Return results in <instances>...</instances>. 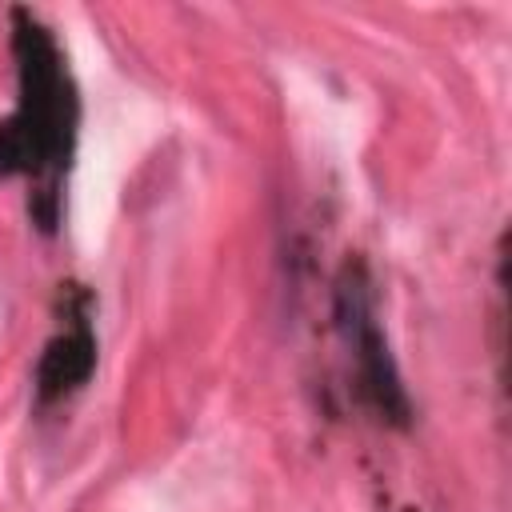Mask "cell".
Here are the masks:
<instances>
[{"label": "cell", "instance_id": "cell-1", "mask_svg": "<svg viewBox=\"0 0 512 512\" xmlns=\"http://www.w3.org/2000/svg\"><path fill=\"white\" fill-rule=\"evenodd\" d=\"M16 108L0 120V176H28L32 220L52 232L60 224V184L76 152L80 100L56 36L28 12L12 8Z\"/></svg>", "mask_w": 512, "mask_h": 512}, {"label": "cell", "instance_id": "cell-2", "mask_svg": "<svg viewBox=\"0 0 512 512\" xmlns=\"http://www.w3.org/2000/svg\"><path fill=\"white\" fill-rule=\"evenodd\" d=\"M332 316L340 328V340L352 356V372H356V388L360 400L396 428H408L412 420V400L404 392L396 356L388 348L380 312H376V288L372 276L364 268V260H344L336 288H332Z\"/></svg>", "mask_w": 512, "mask_h": 512}, {"label": "cell", "instance_id": "cell-3", "mask_svg": "<svg viewBox=\"0 0 512 512\" xmlns=\"http://www.w3.org/2000/svg\"><path fill=\"white\" fill-rule=\"evenodd\" d=\"M96 368V336L88 328V316L76 312L40 352L36 364V392L40 400H60L68 392H76Z\"/></svg>", "mask_w": 512, "mask_h": 512}]
</instances>
